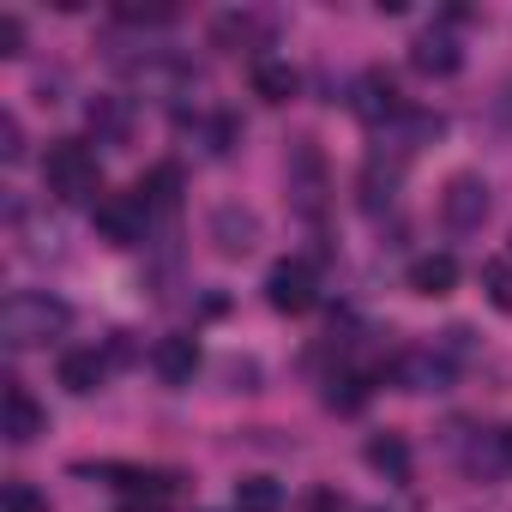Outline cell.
<instances>
[{"label": "cell", "instance_id": "6da1fadb", "mask_svg": "<svg viewBox=\"0 0 512 512\" xmlns=\"http://www.w3.org/2000/svg\"><path fill=\"white\" fill-rule=\"evenodd\" d=\"M67 302L49 296V290H13L7 308H0V338H7V350H37L49 344L61 326H67Z\"/></svg>", "mask_w": 512, "mask_h": 512}, {"label": "cell", "instance_id": "7a4b0ae2", "mask_svg": "<svg viewBox=\"0 0 512 512\" xmlns=\"http://www.w3.org/2000/svg\"><path fill=\"white\" fill-rule=\"evenodd\" d=\"M43 181H49L55 199H97L103 169H97L91 145H79V139H55V145L43 151Z\"/></svg>", "mask_w": 512, "mask_h": 512}, {"label": "cell", "instance_id": "3957f363", "mask_svg": "<svg viewBox=\"0 0 512 512\" xmlns=\"http://www.w3.org/2000/svg\"><path fill=\"white\" fill-rule=\"evenodd\" d=\"M488 211H494V193H488V181L482 175H452L446 181V193H440V217H446V229L452 235H476L482 223H488Z\"/></svg>", "mask_w": 512, "mask_h": 512}, {"label": "cell", "instance_id": "277c9868", "mask_svg": "<svg viewBox=\"0 0 512 512\" xmlns=\"http://www.w3.org/2000/svg\"><path fill=\"white\" fill-rule=\"evenodd\" d=\"M145 199L139 193H109V199H97V235L109 241V247H139L145 241Z\"/></svg>", "mask_w": 512, "mask_h": 512}, {"label": "cell", "instance_id": "5b68a950", "mask_svg": "<svg viewBox=\"0 0 512 512\" xmlns=\"http://www.w3.org/2000/svg\"><path fill=\"white\" fill-rule=\"evenodd\" d=\"M211 241H217V253H229V260L253 253V247H260V211L241 205V199H223L211 211Z\"/></svg>", "mask_w": 512, "mask_h": 512}, {"label": "cell", "instance_id": "8992f818", "mask_svg": "<svg viewBox=\"0 0 512 512\" xmlns=\"http://www.w3.org/2000/svg\"><path fill=\"white\" fill-rule=\"evenodd\" d=\"M266 302L278 314H308L314 308V266L308 260H278L266 272Z\"/></svg>", "mask_w": 512, "mask_h": 512}, {"label": "cell", "instance_id": "52a82bcc", "mask_svg": "<svg viewBox=\"0 0 512 512\" xmlns=\"http://www.w3.org/2000/svg\"><path fill=\"white\" fill-rule=\"evenodd\" d=\"M350 109L362 115V121H398L404 115V103H398V85H392V73L386 67H368V73H356V85H350Z\"/></svg>", "mask_w": 512, "mask_h": 512}, {"label": "cell", "instance_id": "ba28073f", "mask_svg": "<svg viewBox=\"0 0 512 512\" xmlns=\"http://www.w3.org/2000/svg\"><path fill=\"white\" fill-rule=\"evenodd\" d=\"M452 344L446 350H410L404 362H398V380L410 386V392H446L452 386Z\"/></svg>", "mask_w": 512, "mask_h": 512}, {"label": "cell", "instance_id": "9c48e42d", "mask_svg": "<svg viewBox=\"0 0 512 512\" xmlns=\"http://www.w3.org/2000/svg\"><path fill=\"white\" fill-rule=\"evenodd\" d=\"M49 428V416H43V404L19 386V380H7V422H0V434H7L13 446H31L37 434Z\"/></svg>", "mask_w": 512, "mask_h": 512}, {"label": "cell", "instance_id": "30bf717a", "mask_svg": "<svg viewBox=\"0 0 512 512\" xmlns=\"http://www.w3.org/2000/svg\"><path fill=\"white\" fill-rule=\"evenodd\" d=\"M410 67L428 73V79H452V73L464 67V55H458V43H452L446 31H422V37L410 43Z\"/></svg>", "mask_w": 512, "mask_h": 512}, {"label": "cell", "instance_id": "8fae6325", "mask_svg": "<svg viewBox=\"0 0 512 512\" xmlns=\"http://www.w3.org/2000/svg\"><path fill=\"white\" fill-rule=\"evenodd\" d=\"M290 187L302 193L308 211L320 205V193H326V157H320L314 139H296V145H290Z\"/></svg>", "mask_w": 512, "mask_h": 512}, {"label": "cell", "instance_id": "7c38bea8", "mask_svg": "<svg viewBox=\"0 0 512 512\" xmlns=\"http://www.w3.org/2000/svg\"><path fill=\"white\" fill-rule=\"evenodd\" d=\"M151 368H157L163 386H187V380L199 374V344H193V338H157Z\"/></svg>", "mask_w": 512, "mask_h": 512}, {"label": "cell", "instance_id": "4fadbf2b", "mask_svg": "<svg viewBox=\"0 0 512 512\" xmlns=\"http://www.w3.org/2000/svg\"><path fill=\"white\" fill-rule=\"evenodd\" d=\"M452 284H458V260H452V253H422V260L410 266V290L428 296V302L452 296Z\"/></svg>", "mask_w": 512, "mask_h": 512}, {"label": "cell", "instance_id": "5bb4252c", "mask_svg": "<svg viewBox=\"0 0 512 512\" xmlns=\"http://www.w3.org/2000/svg\"><path fill=\"white\" fill-rule=\"evenodd\" d=\"M55 380H61L73 398H91V392L103 386V356H97V350H67V356L55 362Z\"/></svg>", "mask_w": 512, "mask_h": 512}, {"label": "cell", "instance_id": "9a60e30c", "mask_svg": "<svg viewBox=\"0 0 512 512\" xmlns=\"http://www.w3.org/2000/svg\"><path fill=\"white\" fill-rule=\"evenodd\" d=\"M91 133H97V145H127V133H133V103H127V97H97V103H91Z\"/></svg>", "mask_w": 512, "mask_h": 512}, {"label": "cell", "instance_id": "2e32d148", "mask_svg": "<svg viewBox=\"0 0 512 512\" xmlns=\"http://www.w3.org/2000/svg\"><path fill=\"white\" fill-rule=\"evenodd\" d=\"M368 464L386 482H410V446H404V434H374L368 440Z\"/></svg>", "mask_w": 512, "mask_h": 512}, {"label": "cell", "instance_id": "e0dca14e", "mask_svg": "<svg viewBox=\"0 0 512 512\" xmlns=\"http://www.w3.org/2000/svg\"><path fill=\"white\" fill-rule=\"evenodd\" d=\"M470 464H476L482 476H512V428H488V434L476 440Z\"/></svg>", "mask_w": 512, "mask_h": 512}, {"label": "cell", "instance_id": "ac0fdd59", "mask_svg": "<svg viewBox=\"0 0 512 512\" xmlns=\"http://www.w3.org/2000/svg\"><path fill=\"white\" fill-rule=\"evenodd\" d=\"M296 67L290 61H253V91H260L266 103H290L296 97Z\"/></svg>", "mask_w": 512, "mask_h": 512}, {"label": "cell", "instance_id": "d6986e66", "mask_svg": "<svg viewBox=\"0 0 512 512\" xmlns=\"http://www.w3.org/2000/svg\"><path fill=\"white\" fill-rule=\"evenodd\" d=\"M235 512H284V488L272 476H247L235 482Z\"/></svg>", "mask_w": 512, "mask_h": 512}, {"label": "cell", "instance_id": "ffe728a7", "mask_svg": "<svg viewBox=\"0 0 512 512\" xmlns=\"http://www.w3.org/2000/svg\"><path fill=\"white\" fill-rule=\"evenodd\" d=\"M482 296L488 308L512 314V260H482Z\"/></svg>", "mask_w": 512, "mask_h": 512}, {"label": "cell", "instance_id": "44dd1931", "mask_svg": "<svg viewBox=\"0 0 512 512\" xmlns=\"http://www.w3.org/2000/svg\"><path fill=\"white\" fill-rule=\"evenodd\" d=\"M392 193H398V169H386V175H380V157H374V163L362 169V205H368V211H380V205H392Z\"/></svg>", "mask_w": 512, "mask_h": 512}, {"label": "cell", "instance_id": "7402d4cb", "mask_svg": "<svg viewBox=\"0 0 512 512\" xmlns=\"http://www.w3.org/2000/svg\"><path fill=\"white\" fill-rule=\"evenodd\" d=\"M211 37H217L223 49H247L253 37H260V19H247V13H223V19L211 25Z\"/></svg>", "mask_w": 512, "mask_h": 512}, {"label": "cell", "instance_id": "603a6c76", "mask_svg": "<svg viewBox=\"0 0 512 512\" xmlns=\"http://www.w3.org/2000/svg\"><path fill=\"white\" fill-rule=\"evenodd\" d=\"M326 404H332V410H362V404H368V380H356V374H344V380H332V392H326Z\"/></svg>", "mask_w": 512, "mask_h": 512}, {"label": "cell", "instance_id": "cb8c5ba5", "mask_svg": "<svg viewBox=\"0 0 512 512\" xmlns=\"http://www.w3.org/2000/svg\"><path fill=\"white\" fill-rule=\"evenodd\" d=\"M223 380H229V392H260V362H253V356H229Z\"/></svg>", "mask_w": 512, "mask_h": 512}, {"label": "cell", "instance_id": "d4e9b609", "mask_svg": "<svg viewBox=\"0 0 512 512\" xmlns=\"http://www.w3.org/2000/svg\"><path fill=\"white\" fill-rule=\"evenodd\" d=\"M0 512H49V506L37 500L31 482H7V488H0Z\"/></svg>", "mask_w": 512, "mask_h": 512}, {"label": "cell", "instance_id": "484cf974", "mask_svg": "<svg viewBox=\"0 0 512 512\" xmlns=\"http://www.w3.org/2000/svg\"><path fill=\"white\" fill-rule=\"evenodd\" d=\"M0 157H7V163L25 157V127H19V115H0Z\"/></svg>", "mask_w": 512, "mask_h": 512}, {"label": "cell", "instance_id": "4316f807", "mask_svg": "<svg viewBox=\"0 0 512 512\" xmlns=\"http://www.w3.org/2000/svg\"><path fill=\"white\" fill-rule=\"evenodd\" d=\"M0 55H25V19L0 13Z\"/></svg>", "mask_w": 512, "mask_h": 512}, {"label": "cell", "instance_id": "83f0119b", "mask_svg": "<svg viewBox=\"0 0 512 512\" xmlns=\"http://www.w3.org/2000/svg\"><path fill=\"white\" fill-rule=\"evenodd\" d=\"M308 512H344V494H332V488H320V494L308 500Z\"/></svg>", "mask_w": 512, "mask_h": 512}, {"label": "cell", "instance_id": "f1b7e54d", "mask_svg": "<svg viewBox=\"0 0 512 512\" xmlns=\"http://www.w3.org/2000/svg\"><path fill=\"white\" fill-rule=\"evenodd\" d=\"M494 121L512 127V85H500V103H494Z\"/></svg>", "mask_w": 512, "mask_h": 512}]
</instances>
